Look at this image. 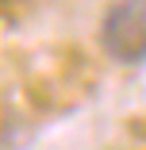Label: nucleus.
I'll use <instances>...</instances> for the list:
<instances>
[{
    "label": "nucleus",
    "mask_w": 146,
    "mask_h": 150,
    "mask_svg": "<svg viewBox=\"0 0 146 150\" xmlns=\"http://www.w3.org/2000/svg\"><path fill=\"white\" fill-rule=\"evenodd\" d=\"M100 46L115 66L146 62V0H115L100 19Z\"/></svg>",
    "instance_id": "1"
}]
</instances>
